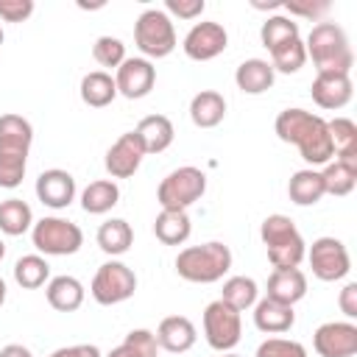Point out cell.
<instances>
[{
  "mask_svg": "<svg viewBox=\"0 0 357 357\" xmlns=\"http://www.w3.org/2000/svg\"><path fill=\"white\" fill-rule=\"evenodd\" d=\"M273 128L282 142H290L298 148V153L307 165L315 167V165L332 162L329 126L321 114H312L307 109H284L276 114Z\"/></svg>",
  "mask_w": 357,
  "mask_h": 357,
  "instance_id": "cell-1",
  "label": "cell"
},
{
  "mask_svg": "<svg viewBox=\"0 0 357 357\" xmlns=\"http://www.w3.org/2000/svg\"><path fill=\"white\" fill-rule=\"evenodd\" d=\"M33 128L22 114H0V187L14 190L25 178Z\"/></svg>",
  "mask_w": 357,
  "mask_h": 357,
  "instance_id": "cell-2",
  "label": "cell"
},
{
  "mask_svg": "<svg viewBox=\"0 0 357 357\" xmlns=\"http://www.w3.org/2000/svg\"><path fill=\"white\" fill-rule=\"evenodd\" d=\"M307 59H312L318 73H351L354 53L349 45L346 31L337 22H318L312 25L307 42H304Z\"/></svg>",
  "mask_w": 357,
  "mask_h": 357,
  "instance_id": "cell-3",
  "label": "cell"
},
{
  "mask_svg": "<svg viewBox=\"0 0 357 357\" xmlns=\"http://www.w3.org/2000/svg\"><path fill=\"white\" fill-rule=\"evenodd\" d=\"M231 268V251L220 240H209L201 245H187L176 257V273L195 284L220 282Z\"/></svg>",
  "mask_w": 357,
  "mask_h": 357,
  "instance_id": "cell-4",
  "label": "cell"
},
{
  "mask_svg": "<svg viewBox=\"0 0 357 357\" xmlns=\"http://www.w3.org/2000/svg\"><path fill=\"white\" fill-rule=\"evenodd\" d=\"M259 237L268 248V259H271L273 271L301 265V259L307 254V243L287 215H268L259 226Z\"/></svg>",
  "mask_w": 357,
  "mask_h": 357,
  "instance_id": "cell-5",
  "label": "cell"
},
{
  "mask_svg": "<svg viewBox=\"0 0 357 357\" xmlns=\"http://www.w3.org/2000/svg\"><path fill=\"white\" fill-rule=\"evenodd\" d=\"M134 45L148 59H165L176 50L173 20L162 8H145L134 22Z\"/></svg>",
  "mask_w": 357,
  "mask_h": 357,
  "instance_id": "cell-6",
  "label": "cell"
},
{
  "mask_svg": "<svg viewBox=\"0 0 357 357\" xmlns=\"http://www.w3.org/2000/svg\"><path fill=\"white\" fill-rule=\"evenodd\" d=\"M31 240H33V248L42 251L45 257H67L84 245V231L78 223L50 215L31 226Z\"/></svg>",
  "mask_w": 357,
  "mask_h": 357,
  "instance_id": "cell-7",
  "label": "cell"
},
{
  "mask_svg": "<svg viewBox=\"0 0 357 357\" xmlns=\"http://www.w3.org/2000/svg\"><path fill=\"white\" fill-rule=\"evenodd\" d=\"M206 192V176L204 170L192 167V165H184V167H176L170 170L159 190H156V201L162 209H184L192 206L195 201H201V195Z\"/></svg>",
  "mask_w": 357,
  "mask_h": 357,
  "instance_id": "cell-8",
  "label": "cell"
},
{
  "mask_svg": "<svg viewBox=\"0 0 357 357\" xmlns=\"http://www.w3.org/2000/svg\"><path fill=\"white\" fill-rule=\"evenodd\" d=\"M134 290H137V276H134V271H131L126 262H120V259L103 262V265L95 271L92 284H89L92 298H95L98 304H103V307H112V304H120V301L131 298Z\"/></svg>",
  "mask_w": 357,
  "mask_h": 357,
  "instance_id": "cell-9",
  "label": "cell"
},
{
  "mask_svg": "<svg viewBox=\"0 0 357 357\" xmlns=\"http://www.w3.org/2000/svg\"><path fill=\"white\" fill-rule=\"evenodd\" d=\"M204 337L215 351H231L243 337V318L223 298L206 304L204 310Z\"/></svg>",
  "mask_w": 357,
  "mask_h": 357,
  "instance_id": "cell-10",
  "label": "cell"
},
{
  "mask_svg": "<svg viewBox=\"0 0 357 357\" xmlns=\"http://www.w3.org/2000/svg\"><path fill=\"white\" fill-rule=\"evenodd\" d=\"M310 259L312 273L321 282H337L351 271V259H349V248L337 240V237H318L312 240L310 251L304 254Z\"/></svg>",
  "mask_w": 357,
  "mask_h": 357,
  "instance_id": "cell-11",
  "label": "cell"
},
{
  "mask_svg": "<svg viewBox=\"0 0 357 357\" xmlns=\"http://www.w3.org/2000/svg\"><path fill=\"white\" fill-rule=\"evenodd\" d=\"M226 45H229L226 28L220 22L206 20V22H195L187 31L181 47H184L187 59H192V61H212V59H218L226 50Z\"/></svg>",
  "mask_w": 357,
  "mask_h": 357,
  "instance_id": "cell-12",
  "label": "cell"
},
{
  "mask_svg": "<svg viewBox=\"0 0 357 357\" xmlns=\"http://www.w3.org/2000/svg\"><path fill=\"white\" fill-rule=\"evenodd\" d=\"M312 349L321 357H354L357 354V326L351 321H326L315 329Z\"/></svg>",
  "mask_w": 357,
  "mask_h": 357,
  "instance_id": "cell-13",
  "label": "cell"
},
{
  "mask_svg": "<svg viewBox=\"0 0 357 357\" xmlns=\"http://www.w3.org/2000/svg\"><path fill=\"white\" fill-rule=\"evenodd\" d=\"M142 159H145V148H142L139 137H137L134 131H126V134H120L117 142L106 151L103 165H106V173H109L112 178H131V176L139 170Z\"/></svg>",
  "mask_w": 357,
  "mask_h": 357,
  "instance_id": "cell-14",
  "label": "cell"
},
{
  "mask_svg": "<svg viewBox=\"0 0 357 357\" xmlns=\"http://www.w3.org/2000/svg\"><path fill=\"white\" fill-rule=\"evenodd\" d=\"M153 84H156V67L148 59H126L117 67L114 86H117V95H123L128 100L145 98L153 89Z\"/></svg>",
  "mask_w": 357,
  "mask_h": 357,
  "instance_id": "cell-15",
  "label": "cell"
},
{
  "mask_svg": "<svg viewBox=\"0 0 357 357\" xmlns=\"http://www.w3.org/2000/svg\"><path fill=\"white\" fill-rule=\"evenodd\" d=\"M310 95L326 112L343 109L351 100V95H354L351 75H346V73H315L312 86H310Z\"/></svg>",
  "mask_w": 357,
  "mask_h": 357,
  "instance_id": "cell-16",
  "label": "cell"
},
{
  "mask_svg": "<svg viewBox=\"0 0 357 357\" xmlns=\"http://www.w3.org/2000/svg\"><path fill=\"white\" fill-rule=\"evenodd\" d=\"M36 198L50 209H64L75 201V178L61 167H50L36 178Z\"/></svg>",
  "mask_w": 357,
  "mask_h": 357,
  "instance_id": "cell-17",
  "label": "cell"
},
{
  "mask_svg": "<svg viewBox=\"0 0 357 357\" xmlns=\"http://www.w3.org/2000/svg\"><path fill=\"white\" fill-rule=\"evenodd\" d=\"M153 337H156V346L159 349H165L170 354H184V351H190L195 346L198 332H195V324L190 318H184V315H167V318L159 321Z\"/></svg>",
  "mask_w": 357,
  "mask_h": 357,
  "instance_id": "cell-18",
  "label": "cell"
},
{
  "mask_svg": "<svg viewBox=\"0 0 357 357\" xmlns=\"http://www.w3.org/2000/svg\"><path fill=\"white\" fill-rule=\"evenodd\" d=\"M265 296L279 301V304L293 307L296 301H301L307 296V276H304V271H298V268H279V271H273L268 276Z\"/></svg>",
  "mask_w": 357,
  "mask_h": 357,
  "instance_id": "cell-19",
  "label": "cell"
},
{
  "mask_svg": "<svg viewBox=\"0 0 357 357\" xmlns=\"http://www.w3.org/2000/svg\"><path fill=\"white\" fill-rule=\"evenodd\" d=\"M134 134L139 137V142H142V148H145V156H148V153H162V151H167V148L173 145L176 128H173L170 117H165V114H148V117H142V120L137 123Z\"/></svg>",
  "mask_w": 357,
  "mask_h": 357,
  "instance_id": "cell-20",
  "label": "cell"
},
{
  "mask_svg": "<svg viewBox=\"0 0 357 357\" xmlns=\"http://www.w3.org/2000/svg\"><path fill=\"white\" fill-rule=\"evenodd\" d=\"M296 324V312L287 304H279L273 298H262L254 304V326L265 335H282L290 332V326Z\"/></svg>",
  "mask_w": 357,
  "mask_h": 357,
  "instance_id": "cell-21",
  "label": "cell"
},
{
  "mask_svg": "<svg viewBox=\"0 0 357 357\" xmlns=\"http://www.w3.org/2000/svg\"><path fill=\"white\" fill-rule=\"evenodd\" d=\"M273 78H276V73H273L271 61H265V59H245L234 70V84L245 95H262V92H268L273 86Z\"/></svg>",
  "mask_w": 357,
  "mask_h": 357,
  "instance_id": "cell-22",
  "label": "cell"
},
{
  "mask_svg": "<svg viewBox=\"0 0 357 357\" xmlns=\"http://www.w3.org/2000/svg\"><path fill=\"white\" fill-rule=\"evenodd\" d=\"M226 117V98L215 89H201L190 100V120L198 128H215Z\"/></svg>",
  "mask_w": 357,
  "mask_h": 357,
  "instance_id": "cell-23",
  "label": "cell"
},
{
  "mask_svg": "<svg viewBox=\"0 0 357 357\" xmlns=\"http://www.w3.org/2000/svg\"><path fill=\"white\" fill-rule=\"evenodd\" d=\"M47 304L59 312H75L84 304V284L75 276H53L45 287Z\"/></svg>",
  "mask_w": 357,
  "mask_h": 357,
  "instance_id": "cell-24",
  "label": "cell"
},
{
  "mask_svg": "<svg viewBox=\"0 0 357 357\" xmlns=\"http://www.w3.org/2000/svg\"><path fill=\"white\" fill-rule=\"evenodd\" d=\"M190 231H192V223H190V215L184 209H162L156 215V220H153V234L165 245L187 243Z\"/></svg>",
  "mask_w": 357,
  "mask_h": 357,
  "instance_id": "cell-25",
  "label": "cell"
},
{
  "mask_svg": "<svg viewBox=\"0 0 357 357\" xmlns=\"http://www.w3.org/2000/svg\"><path fill=\"white\" fill-rule=\"evenodd\" d=\"M287 195L296 206H312L318 204L326 192H324V178H321V170H312V167H304V170H296L290 176V184H287Z\"/></svg>",
  "mask_w": 357,
  "mask_h": 357,
  "instance_id": "cell-26",
  "label": "cell"
},
{
  "mask_svg": "<svg viewBox=\"0 0 357 357\" xmlns=\"http://www.w3.org/2000/svg\"><path fill=\"white\" fill-rule=\"evenodd\" d=\"M120 204V187L112 178H98L84 187L81 192V209L86 215H106Z\"/></svg>",
  "mask_w": 357,
  "mask_h": 357,
  "instance_id": "cell-27",
  "label": "cell"
},
{
  "mask_svg": "<svg viewBox=\"0 0 357 357\" xmlns=\"http://www.w3.org/2000/svg\"><path fill=\"white\" fill-rule=\"evenodd\" d=\"M81 100L92 109H103L109 106L114 98H117V86H114V78L103 70H95V73H86L81 78Z\"/></svg>",
  "mask_w": 357,
  "mask_h": 357,
  "instance_id": "cell-28",
  "label": "cell"
},
{
  "mask_svg": "<svg viewBox=\"0 0 357 357\" xmlns=\"http://www.w3.org/2000/svg\"><path fill=\"white\" fill-rule=\"evenodd\" d=\"M329 139H332V159L340 162H357V126L349 117L326 120Z\"/></svg>",
  "mask_w": 357,
  "mask_h": 357,
  "instance_id": "cell-29",
  "label": "cell"
},
{
  "mask_svg": "<svg viewBox=\"0 0 357 357\" xmlns=\"http://www.w3.org/2000/svg\"><path fill=\"white\" fill-rule=\"evenodd\" d=\"M321 178H324V192L326 195H349L357 184V162H340V159H332L324 165L321 170Z\"/></svg>",
  "mask_w": 357,
  "mask_h": 357,
  "instance_id": "cell-30",
  "label": "cell"
},
{
  "mask_svg": "<svg viewBox=\"0 0 357 357\" xmlns=\"http://www.w3.org/2000/svg\"><path fill=\"white\" fill-rule=\"evenodd\" d=\"M131 243H134V231H131L128 220L112 218V220L100 223V229H98V245H100L103 254L120 257V254H126L131 248Z\"/></svg>",
  "mask_w": 357,
  "mask_h": 357,
  "instance_id": "cell-31",
  "label": "cell"
},
{
  "mask_svg": "<svg viewBox=\"0 0 357 357\" xmlns=\"http://www.w3.org/2000/svg\"><path fill=\"white\" fill-rule=\"evenodd\" d=\"M33 226V212L22 198H6L0 204V231L8 237H20Z\"/></svg>",
  "mask_w": 357,
  "mask_h": 357,
  "instance_id": "cell-32",
  "label": "cell"
},
{
  "mask_svg": "<svg viewBox=\"0 0 357 357\" xmlns=\"http://www.w3.org/2000/svg\"><path fill=\"white\" fill-rule=\"evenodd\" d=\"M50 279V265L39 254H25L14 262V282L25 290H36Z\"/></svg>",
  "mask_w": 357,
  "mask_h": 357,
  "instance_id": "cell-33",
  "label": "cell"
},
{
  "mask_svg": "<svg viewBox=\"0 0 357 357\" xmlns=\"http://www.w3.org/2000/svg\"><path fill=\"white\" fill-rule=\"evenodd\" d=\"M257 282L251 279V276H229L226 282H223V290H220V298L229 304V307H234L237 312H243V310H248V307H254L257 304Z\"/></svg>",
  "mask_w": 357,
  "mask_h": 357,
  "instance_id": "cell-34",
  "label": "cell"
},
{
  "mask_svg": "<svg viewBox=\"0 0 357 357\" xmlns=\"http://www.w3.org/2000/svg\"><path fill=\"white\" fill-rule=\"evenodd\" d=\"M259 39H262V45H265L268 53H271L273 47H279V45H284V42H290V39H298V22H296L293 17L273 14V17H268V20L262 22Z\"/></svg>",
  "mask_w": 357,
  "mask_h": 357,
  "instance_id": "cell-35",
  "label": "cell"
},
{
  "mask_svg": "<svg viewBox=\"0 0 357 357\" xmlns=\"http://www.w3.org/2000/svg\"><path fill=\"white\" fill-rule=\"evenodd\" d=\"M159 346L151 329H131L120 346H114L106 357H156Z\"/></svg>",
  "mask_w": 357,
  "mask_h": 357,
  "instance_id": "cell-36",
  "label": "cell"
},
{
  "mask_svg": "<svg viewBox=\"0 0 357 357\" xmlns=\"http://www.w3.org/2000/svg\"><path fill=\"white\" fill-rule=\"evenodd\" d=\"M304 61H307V50H304L301 36L298 39H290V42H284V45H279V47L271 50V67H273V73H284V75L298 73L304 67Z\"/></svg>",
  "mask_w": 357,
  "mask_h": 357,
  "instance_id": "cell-37",
  "label": "cell"
},
{
  "mask_svg": "<svg viewBox=\"0 0 357 357\" xmlns=\"http://www.w3.org/2000/svg\"><path fill=\"white\" fill-rule=\"evenodd\" d=\"M92 59L100 67H120L126 61V45L117 36H98L92 45Z\"/></svg>",
  "mask_w": 357,
  "mask_h": 357,
  "instance_id": "cell-38",
  "label": "cell"
},
{
  "mask_svg": "<svg viewBox=\"0 0 357 357\" xmlns=\"http://www.w3.org/2000/svg\"><path fill=\"white\" fill-rule=\"evenodd\" d=\"M254 357H307V349L298 340H287V337H268L257 346Z\"/></svg>",
  "mask_w": 357,
  "mask_h": 357,
  "instance_id": "cell-39",
  "label": "cell"
},
{
  "mask_svg": "<svg viewBox=\"0 0 357 357\" xmlns=\"http://www.w3.org/2000/svg\"><path fill=\"white\" fill-rule=\"evenodd\" d=\"M282 6L290 11V17H304V20H321L332 8L329 0H284Z\"/></svg>",
  "mask_w": 357,
  "mask_h": 357,
  "instance_id": "cell-40",
  "label": "cell"
},
{
  "mask_svg": "<svg viewBox=\"0 0 357 357\" xmlns=\"http://www.w3.org/2000/svg\"><path fill=\"white\" fill-rule=\"evenodd\" d=\"M206 3L204 0H165V14L178 17V20H198L204 14Z\"/></svg>",
  "mask_w": 357,
  "mask_h": 357,
  "instance_id": "cell-41",
  "label": "cell"
},
{
  "mask_svg": "<svg viewBox=\"0 0 357 357\" xmlns=\"http://www.w3.org/2000/svg\"><path fill=\"white\" fill-rule=\"evenodd\" d=\"M33 14V0H0V20L25 22Z\"/></svg>",
  "mask_w": 357,
  "mask_h": 357,
  "instance_id": "cell-42",
  "label": "cell"
},
{
  "mask_svg": "<svg viewBox=\"0 0 357 357\" xmlns=\"http://www.w3.org/2000/svg\"><path fill=\"white\" fill-rule=\"evenodd\" d=\"M337 304H340V312L346 318H357V282H349L340 296H337Z\"/></svg>",
  "mask_w": 357,
  "mask_h": 357,
  "instance_id": "cell-43",
  "label": "cell"
},
{
  "mask_svg": "<svg viewBox=\"0 0 357 357\" xmlns=\"http://www.w3.org/2000/svg\"><path fill=\"white\" fill-rule=\"evenodd\" d=\"M47 357H100V349L92 346V343H78V346H64V349H56L53 354Z\"/></svg>",
  "mask_w": 357,
  "mask_h": 357,
  "instance_id": "cell-44",
  "label": "cell"
},
{
  "mask_svg": "<svg viewBox=\"0 0 357 357\" xmlns=\"http://www.w3.org/2000/svg\"><path fill=\"white\" fill-rule=\"evenodd\" d=\"M0 357H33V354H31V349L22 346V343H8V346L0 349Z\"/></svg>",
  "mask_w": 357,
  "mask_h": 357,
  "instance_id": "cell-45",
  "label": "cell"
},
{
  "mask_svg": "<svg viewBox=\"0 0 357 357\" xmlns=\"http://www.w3.org/2000/svg\"><path fill=\"white\" fill-rule=\"evenodd\" d=\"M6 304V282H3V276H0V307Z\"/></svg>",
  "mask_w": 357,
  "mask_h": 357,
  "instance_id": "cell-46",
  "label": "cell"
},
{
  "mask_svg": "<svg viewBox=\"0 0 357 357\" xmlns=\"http://www.w3.org/2000/svg\"><path fill=\"white\" fill-rule=\"evenodd\" d=\"M6 257V245H3V240H0V259Z\"/></svg>",
  "mask_w": 357,
  "mask_h": 357,
  "instance_id": "cell-47",
  "label": "cell"
},
{
  "mask_svg": "<svg viewBox=\"0 0 357 357\" xmlns=\"http://www.w3.org/2000/svg\"><path fill=\"white\" fill-rule=\"evenodd\" d=\"M223 357H240V354H231V351H223Z\"/></svg>",
  "mask_w": 357,
  "mask_h": 357,
  "instance_id": "cell-48",
  "label": "cell"
},
{
  "mask_svg": "<svg viewBox=\"0 0 357 357\" xmlns=\"http://www.w3.org/2000/svg\"><path fill=\"white\" fill-rule=\"evenodd\" d=\"M0 45H3V28H0Z\"/></svg>",
  "mask_w": 357,
  "mask_h": 357,
  "instance_id": "cell-49",
  "label": "cell"
}]
</instances>
